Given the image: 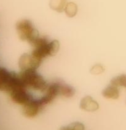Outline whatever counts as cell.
I'll return each instance as SVG.
<instances>
[{
    "mask_svg": "<svg viewBox=\"0 0 126 130\" xmlns=\"http://www.w3.org/2000/svg\"><path fill=\"white\" fill-rule=\"evenodd\" d=\"M31 45L33 47L31 54L41 60L48 56H52L57 54L60 46L57 40L49 41L44 37H38Z\"/></svg>",
    "mask_w": 126,
    "mask_h": 130,
    "instance_id": "cell-1",
    "label": "cell"
},
{
    "mask_svg": "<svg viewBox=\"0 0 126 130\" xmlns=\"http://www.w3.org/2000/svg\"><path fill=\"white\" fill-rule=\"evenodd\" d=\"M19 76L27 88L44 92L48 86L43 76L38 74L37 70H21Z\"/></svg>",
    "mask_w": 126,
    "mask_h": 130,
    "instance_id": "cell-2",
    "label": "cell"
},
{
    "mask_svg": "<svg viewBox=\"0 0 126 130\" xmlns=\"http://www.w3.org/2000/svg\"><path fill=\"white\" fill-rule=\"evenodd\" d=\"M8 93L13 102L22 105H25L33 99L32 96L27 92V88L23 84L19 76L18 80L12 85Z\"/></svg>",
    "mask_w": 126,
    "mask_h": 130,
    "instance_id": "cell-3",
    "label": "cell"
},
{
    "mask_svg": "<svg viewBox=\"0 0 126 130\" xmlns=\"http://www.w3.org/2000/svg\"><path fill=\"white\" fill-rule=\"evenodd\" d=\"M16 30L19 38L31 44L40 37L38 31L34 28L32 23L28 20L19 21L16 24Z\"/></svg>",
    "mask_w": 126,
    "mask_h": 130,
    "instance_id": "cell-4",
    "label": "cell"
},
{
    "mask_svg": "<svg viewBox=\"0 0 126 130\" xmlns=\"http://www.w3.org/2000/svg\"><path fill=\"white\" fill-rule=\"evenodd\" d=\"M42 60L31 54H24L19 58V66L21 70H37Z\"/></svg>",
    "mask_w": 126,
    "mask_h": 130,
    "instance_id": "cell-5",
    "label": "cell"
},
{
    "mask_svg": "<svg viewBox=\"0 0 126 130\" xmlns=\"http://www.w3.org/2000/svg\"><path fill=\"white\" fill-rule=\"evenodd\" d=\"M44 106L40 99H32L23 105L22 113L25 117L34 118L40 113Z\"/></svg>",
    "mask_w": 126,
    "mask_h": 130,
    "instance_id": "cell-6",
    "label": "cell"
},
{
    "mask_svg": "<svg viewBox=\"0 0 126 130\" xmlns=\"http://www.w3.org/2000/svg\"><path fill=\"white\" fill-rule=\"evenodd\" d=\"M59 83L60 82H53L51 84L48 85L47 89L45 91L44 95L40 99L43 105H47L51 103L59 95Z\"/></svg>",
    "mask_w": 126,
    "mask_h": 130,
    "instance_id": "cell-7",
    "label": "cell"
},
{
    "mask_svg": "<svg viewBox=\"0 0 126 130\" xmlns=\"http://www.w3.org/2000/svg\"><path fill=\"white\" fill-rule=\"evenodd\" d=\"M80 108L88 112H94L98 109L99 105L98 102L94 100L91 96H85L81 101Z\"/></svg>",
    "mask_w": 126,
    "mask_h": 130,
    "instance_id": "cell-8",
    "label": "cell"
},
{
    "mask_svg": "<svg viewBox=\"0 0 126 130\" xmlns=\"http://www.w3.org/2000/svg\"><path fill=\"white\" fill-rule=\"evenodd\" d=\"M102 95L106 99H117L119 97V90L118 87L111 85L103 91Z\"/></svg>",
    "mask_w": 126,
    "mask_h": 130,
    "instance_id": "cell-9",
    "label": "cell"
},
{
    "mask_svg": "<svg viewBox=\"0 0 126 130\" xmlns=\"http://www.w3.org/2000/svg\"><path fill=\"white\" fill-rule=\"evenodd\" d=\"M75 93V89L69 85L60 82L59 83V95L65 98H71Z\"/></svg>",
    "mask_w": 126,
    "mask_h": 130,
    "instance_id": "cell-10",
    "label": "cell"
},
{
    "mask_svg": "<svg viewBox=\"0 0 126 130\" xmlns=\"http://www.w3.org/2000/svg\"><path fill=\"white\" fill-rule=\"evenodd\" d=\"M67 4L66 0H50L49 6L52 9L59 12L65 11V8Z\"/></svg>",
    "mask_w": 126,
    "mask_h": 130,
    "instance_id": "cell-11",
    "label": "cell"
},
{
    "mask_svg": "<svg viewBox=\"0 0 126 130\" xmlns=\"http://www.w3.org/2000/svg\"><path fill=\"white\" fill-rule=\"evenodd\" d=\"M111 85L116 87L126 88V75L122 74L113 78L111 80Z\"/></svg>",
    "mask_w": 126,
    "mask_h": 130,
    "instance_id": "cell-12",
    "label": "cell"
},
{
    "mask_svg": "<svg viewBox=\"0 0 126 130\" xmlns=\"http://www.w3.org/2000/svg\"><path fill=\"white\" fill-rule=\"evenodd\" d=\"M65 12L66 15L69 17H73L76 15L78 12V7L76 4L73 2L66 4L65 8Z\"/></svg>",
    "mask_w": 126,
    "mask_h": 130,
    "instance_id": "cell-13",
    "label": "cell"
},
{
    "mask_svg": "<svg viewBox=\"0 0 126 130\" xmlns=\"http://www.w3.org/2000/svg\"><path fill=\"white\" fill-rule=\"evenodd\" d=\"M59 130H85V126L80 122H74L65 126H62Z\"/></svg>",
    "mask_w": 126,
    "mask_h": 130,
    "instance_id": "cell-14",
    "label": "cell"
},
{
    "mask_svg": "<svg viewBox=\"0 0 126 130\" xmlns=\"http://www.w3.org/2000/svg\"><path fill=\"white\" fill-rule=\"evenodd\" d=\"M104 72V67L100 64H95L92 67L91 73L94 75H99Z\"/></svg>",
    "mask_w": 126,
    "mask_h": 130,
    "instance_id": "cell-15",
    "label": "cell"
}]
</instances>
